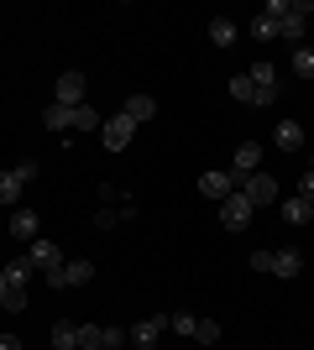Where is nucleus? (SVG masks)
<instances>
[{"label": "nucleus", "instance_id": "f257e3e1", "mask_svg": "<svg viewBox=\"0 0 314 350\" xmlns=\"http://www.w3.org/2000/svg\"><path fill=\"white\" fill-rule=\"evenodd\" d=\"M241 193L252 199V209H262V204H278V199H283L278 178H272V173H262V167H257V173L246 178V183H241Z\"/></svg>", "mask_w": 314, "mask_h": 350}, {"label": "nucleus", "instance_id": "f03ea898", "mask_svg": "<svg viewBox=\"0 0 314 350\" xmlns=\"http://www.w3.org/2000/svg\"><path fill=\"white\" fill-rule=\"evenodd\" d=\"M309 11H314V0H293V5H283V16H278V37L299 42L304 27H309Z\"/></svg>", "mask_w": 314, "mask_h": 350}, {"label": "nucleus", "instance_id": "7ed1b4c3", "mask_svg": "<svg viewBox=\"0 0 314 350\" xmlns=\"http://www.w3.org/2000/svg\"><path fill=\"white\" fill-rule=\"evenodd\" d=\"M252 215H257V209H252V199H246L241 189L220 204V225H225V230H246V225H252Z\"/></svg>", "mask_w": 314, "mask_h": 350}, {"label": "nucleus", "instance_id": "20e7f679", "mask_svg": "<svg viewBox=\"0 0 314 350\" xmlns=\"http://www.w3.org/2000/svg\"><path fill=\"white\" fill-rule=\"evenodd\" d=\"M131 136H136V120H126L120 110H116V116H110V120L100 126V142L110 146V152H126V146H131Z\"/></svg>", "mask_w": 314, "mask_h": 350}, {"label": "nucleus", "instance_id": "39448f33", "mask_svg": "<svg viewBox=\"0 0 314 350\" xmlns=\"http://www.w3.org/2000/svg\"><path fill=\"white\" fill-rule=\"evenodd\" d=\"M168 319H173V314H152V319L131 324V329H126V340H131V345H142V350H152V345H157V335H168Z\"/></svg>", "mask_w": 314, "mask_h": 350}, {"label": "nucleus", "instance_id": "423d86ee", "mask_svg": "<svg viewBox=\"0 0 314 350\" xmlns=\"http://www.w3.org/2000/svg\"><path fill=\"white\" fill-rule=\"evenodd\" d=\"M90 278H94L90 262H63V267H53V272H47V282H53V288H84Z\"/></svg>", "mask_w": 314, "mask_h": 350}, {"label": "nucleus", "instance_id": "0eeeda50", "mask_svg": "<svg viewBox=\"0 0 314 350\" xmlns=\"http://www.w3.org/2000/svg\"><path fill=\"white\" fill-rule=\"evenodd\" d=\"M246 79L257 84V100H262V105L278 100V73H272V63H267V58H257L252 68H246Z\"/></svg>", "mask_w": 314, "mask_h": 350}, {"label": "nucleus", "instance_id": "6e6552de", "mask_svg": "<svg viewBox=\"0 0 314 350\" xmlns=\"http://www.w3.org/2000/svg\"><path fill=\"white\" fill-rule=\"evenodd\" d=\"M257 167H262V146H257V142H241L236 157H231V178H236V183H246Z\"/></svg>", "mask_w": 314, "mask_h": 350}, {"label": "nucleus", "instance_id": "1a4fd4ad", "mask_svg": "<svg viewBox=\"0 0 314 350\" xmlns=\"http://www.w3.org/2000/svg\"><path fill=\"white\" fill-rule=\"evenodd\" d=\"M236 189H241V183L231 173H205V178H199V199H215V204H225Z\"/></svg>", "mask_w": 314, "mask_h": 350}, {"label": "nucleus", "instance_id": "9d476101", "mask_svg": "<svg viewBox=\"0 0 314 350\" xmlns=\"http://www.w3.org/2000/svg\"><path fill=\"white\" fill-rule=\"evenodd\" d=\"M27 262H31V267H47V272H53V267H63L58 241H42V235H37V241H31V251H27Z\"/></svg>", "mask_w": 314, "mask_h": 350}, {"label": "nucleus", "instance_id": "9b49d317", "mask_svg": "<svg viewBox=\"0 0 314 350\" xmlns=\"http://www.w3.org/2000/svg\"><path fill=\"white\" fill-rule=\"evenodd\" d=\"M58 105H68V110H74V105H84V73L79 68H68L58 79Z\"/></svg>", "mask_w": 314, "mask_h": 350}, {"label": "nucleus", "instance_id": "f8f14e48", "mask_svg": "<svg viewBox=\"0 0 314 350\" xmlns=\"http://www.w3.org/2000/svg\"><path fill=\"white\" fill-rule=\"evenodd\" d=\"M272 146H278V152H299V146H304V126H299V120H278Z\"/></svg>", "mask_w": 314, "mask_h": 350}, {"label": "nucleus", "instance_id": "ddd939ff", "mask_svg": "<svg viewBox=\"0 0 314 350\" xmlns=\"http://www.w3.org/2000/svg\"><path fill=\"white\" fill-rule=\"evenodd\" d=\"M267 272H272V278H299V272H304V256H299V251H272V267H267Z\"/></svg>", "mask_w": 314, "mask_h": 350}, {"label": "nucleus", "instance_id": "4468645a", "mask_svg": "<svg viewBox=\"0 0 314 350\" xmlns=\"http://www.w3.org/2000/svg\"><path fill=\"white\" fill-rule=\"evenodd\" d=\"M120 116L142 126V120H152V116H157V100H152V94H131V100L120 105Z\"/></svg>", "mask_w": 314, "mask_h": 350}, {"label": "nucleus", "instance_id": "2eb2a0df", "mask_svg": "<svg viewBox=\"0 0 314 350\" xmlns=\"http://www.w3.org/2000/svg\"><path fill=\"white\" fill-rule=\"evenodd\" d=\"M37 230H42V219L31 215V209H16V215H11V235H16V241H27V246H31Z\"/></svg>", "mask_w": 314, "mask_h": 350}, {"label": "nucleus", "instance_id": "dca6fc26", "mask_svg": "<svg viewBox=\"0 0 314 350\" xmlns=\"http://www.w3.org/2000/svg\"><path fill=\"white\" fill-rule=\"evenodd\" d=\"M278 204H283V219H288V225H309V215H314V204H304L299 193H288V199H278Z\"/></svg>", "mask_w": 314, "mask_h": 350}, {"label": "nucleus", "instance_id": "f3484780", "mask_svg": "<svg viewBox=\"0 0 314 350\" xmlns=\"http://www.w3.org/2000/svg\"><path fill=\"white\" fill-rule=\"evenodd\" d=\"M21 189H27V178L16 173V167H5V173H0V204H16Z\"/></svg>", "mask_w": 314, "mask_h": 350}, {"label": "nucleus", "instance_id": "a211bd4d", "mask_svg": "<svg viewBox=\"0 0 314 350\" xmlns=\"http://www.w3.org/2000/svg\"><path fill=\"white\" fill-rule=\"evenodd\" d=\"M209 42L231 47V42H236V21H231V16H215V21H209Z\"/></svg>", "mask_w": 314, "mask_h": 350}, {"label": "nucleus", "instance_id": "6ab92c4d", "mask_svg": "<svg viewBox=\"0 0 314 350\" xmlns=\"http://www.w3.org/2000/svg\"><path fill=\"white\" fill-rule=\"evenodd\" d=\"M42 126H47V131H68V126H74V110H68V105H47Z\"/></svg>", "mask_w": 314, "mask_h": 350}, {"label": "nucleus", "instance_id": "aec40b11", "mask_svg": "<svg viewBox=\"0 0 314 350\" xmlns=\"http://www.w3.org/2000/svg\"><path fill=\"white\" fill-rule=\"evenodd\" d=\"M53 350H79V324H68V319L53 324Z\"/></svg>", "mask_w": 314, "mask_h": 350}, {"label": "nucleus", "instance_id": "412c9836", "mask_svg": "<svg viewBox=\"0 0 314 350\" xmlns=\"http://www.w3.org/2000/svg\"><path fill=\"white\" fill-rule=\"evenodd\" d=\"M105 116L94 110V105H74V131H100Z\"/></svg>", "mask_w": 314, "mask_h": 350}, {"label": "nucleus", "instance_id": "4be33fe9", "mask_svg": "<svg viewBox=\"0 0 314 350\" xmlns=\"http://www.w3.org/2000/svg\"><path fill=\"white\" fill-rule=\"evenodd\" d=\"M231 100H241V105H262V100H257V84L246 79V73H236V79H231Z\"/></svg>", "mask_w": 314, "mask_h": 350}, {"label": "nucleus", "instance_id": "5701e85b", "mask_svg": "<svg viewBox=\"0 0 314 350\" xmlns=\"http://www.w3.org/2000/svg\"><path fill=\"white\" fill-rule=\"evenodd\" d=\"M0 304H5V314H21V308H27V282H5V298H0Z\"/></svg>", "mask_w": 314, "mask_h": 350}, {"label": "nucleus", "instance_id": "b1692460", "mask_svg": "<svg viewBox=\"0 0 314 350\" xmlns=\"http://www.w3.org/2000/svg\"><path fill=\"white\" fill-rule=\"evenodd\" d=\"M293 73H299V79H314V47L309 42L293 47Z\"/></svg>", "mask_w": 314, "mask_h": 350}, {"label": "nucleus", "instance_id": "393cba45", "mask_svg": "<svg viewBox=\"0 0 314 350\" xmlns=\"http://www.w3.org/2000/svg\"><path fill=\"white\" fill-rule=\"evenodd\" d=\"M252 37H257V42H272V37H278V21H272V16H257V21H252Z\"/></svg>", "mask_w": 314, "mask_h": 350}, {"label": "nucleus", "instance_id": "a878e982", "mask_svg": "<svg viewBox=\"0 0 314 350\" xmlns=\"http://www.w3.org/2000/svg\"><path fill=\"white\" fill-rule=\"evenodd\" d=\"M100 324H79V350H100Z\"/></svg>", "mask_w": 314, "mask_h": 350}, {"label": "nucleus", "instance_id": "bb28decb", "mask_svg": "<svg viewBox=\"0 0 314 350\" xmlns=\"http://www.w3.org/2000/svg\"><path fill=\"white\" fill-rule=\"evenodd\" d=\"M168 329H179V335H189V340H194L199 319H194V314H173V319H168Z\"/></svg>", "mask_w": 314, "mask_h": 350}, {"label": "nucleus", "instance_id": "cd10ccee", "mask_svg": "<svg viewBox=\"0 0 314 350\" xmlns=\"http://www.w3.org/2000/svg\"><path fill=\"white\" fill-rule=\"evenodd\" d=\"M194 340H199V345H215V340H220V324H215V319H199Z\"/></svg>", "mask_w": 314, "mask_h": 350}, {"label": "nucleus", "instance_id": "c85d7f7f", "mask_svg": "<svg viewBox=\"0 0 314 350\" xmlns=\"http://www.w3.org/2000/svg\"><path fill=\"white\" fill-rule=\"evenodd\" d=\"M100 345H105V350H120V345H126V329H120V324H105Z\"/></svg>", "mask_w": 314, "mask_h": 350}, {"label": "nucleus", "instance_id": "c756f323", "mask_svg": "<svg viewBox=\"0 0 314 350\" xmlns=\"http://www.w3.org/2000/svg\"><path fill=\"white\" fill-rule=\"evenodd\" d=\"M246 267H252V272H267V267H272V251H252V256H246Z\"/></svg>", "mask_w": 314, "mask_h": 350}, {"label": "nucleus", "instance_id": "7c9ffc66", "mask_svg": "<svg viewBox=\"0 0 314 350\" xmlns=\"http://www.w3.org/2000/svg\"><path fill=\"white\" fill-rule=\"evenodd\" d=\"M299 199H304V204H314V167L299 178Z\"/></svg>", "mask_w": 314, "mask_h": 350}, {"label": "nucleus", "instance_id": "2f4dec72", "mask_svg": "<svg viewBox=\"0 0 314 350\" xmlns=\"http://www.w3.org/2000/svg\"><path fill=\"white\" fill-rule=\"evenodd\" d=\"M0 350H27V345H21L16 335H0Z\"/></svg>", "mask_w": 314, "mask_h": 350}, {"label": "nucleus", "instance_id": "473e14b6", "mask_svg": "<svg viewBox=\"0 0 314 350\" xmlns=\"http://www.w3.org/2000/svg\"><path fill=\"white\" fill-rule=\"evenodd\" d=\"M0 298H5V267H0Z\"/></svg>", "mask_w": 314, "mask_h": 350}, {"label": "nucleus", "instance_id": "72a5a7b5", "mask_svg": "<svg viewBox=\"0 0 314 350\" xmlns=\"http://www.w3.org/2000/svg\"><path fill=\"white\" fill-rule=\"evenodd\" d=\"M309 167H314V162H309Z\"/></svg>", "mask_w": 314, "mask_h": 350}, {"label": "nucleus", "instance_id": "f704fd0d", "mask_svg": "<svg viewBox=\"0 0 314 350\" xmlns=\"http://www.w3.org/2000/svg\"><path fill=\"white\" fill-rule=\"evenodd\" d=\"M100 350H105V345H100Z\"/></svg>", "mask_w": 314, "mask_h": 350}]
</instances>
